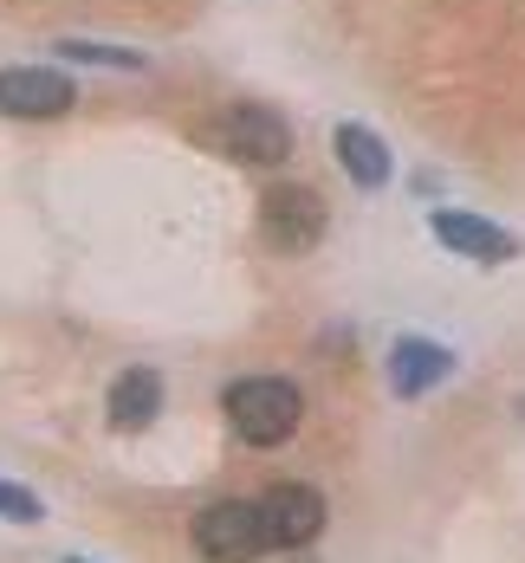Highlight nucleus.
Returning <instances> with one entry per match:
<instances>
[{
  "label": "nucleus",
  "mask_w": 525,
  "mask_h": 563,
  "mask_svg": "<svg viewBox=\"0 0 525 563\" xmlns=\"http://www.w3.org/2000/svg\"><path fill=\"white\" fill-rule=\"evenodd\" d=\"M221 408H228V428L247 448H280V441L298 434V421H305V395L286 376H240Z\"/></svg>",
  "instance_id": "1"
},
{
  "label": "nucleus",
  "mask_w": 525,
  "mask_h": 563,
  "mask_svg": "<svg viewBox=\"0 0 525 563\" xmlns=\"http://www.w3.org/2000/svg\"><path fill=\"white\" fill-rule=\"evenodd\" d=\"M325 195L318 188H305V181H280V188H266V201H260V233H266V246L273 253H311L318 240H325Z\"/></svg>",
  "instance_id": "2"
},
{
  "label": "nucleus",
  "mask_w": 525,
  "mask_h": 563,
  "mask_svg": "<svg viewBox=\"0 0 525 563\" xmlns=\"http://www.w3.org/2000/svg\"><path fill=\"white\" fill-rule=\"evenodd\" d=\"M188 544L208 563H253L266 551V525H260V506L247 499H221V506H201L195 525H188Z\"/></svg>",
  "instance_id": "3"
},
{
  "label": "nucleus",
  "mask_w": 525,
  "mask_h": 563,
  "mask_svg": "<svg viewBox=\"0 0 525 563\" xmlns=\"http://www.w3.org/2000/svg\"><path fill=\"white\" fill-rule=\"evenodd\" d=\"M260 506V525H266V551H305L318 531H325V493L318 486H266V499H253Z\"/></svg>",
  "instance_id": "4"
},
{
  "label": "nucleus",
  "mask_w": 525,
  "mask_h": 563,
  "mask_svg": "<svg viewBox=\"0 0 525 563\" xmlns=\"http://www.w3.org/2000/svg\"><path fill=\"white\" fill-rule=\"evenodd\" d=\"M215 136L233 163H286L292 156V123L273 104H228Z\"/></svg>",
  "instance_id": "5"
},
{
  "label": "nucleus",
  "mask_w": 525,
  "mask_h": 563,
  "mask_svg": "<svg viewBox=\"0 0 525 563\" xmlns=\"http://www.w3.org/2000/svg\"><path fill=\"white\" fill-rule=\"evenodd\" d=\"M72 104H78V91H72L65 71H46V65H13V71H0V117L46 123V117H65Z\"/></svg>",
  "instance_id": "6"
},
{
  "label": "nucleus",
  "mask_w": 525,
  "mask_h": 563,
  "mask_svg": "<svg viewBox=\"0 0 525 563\" xmlns=\"http://www.w3.org/2000/svg\"><path fill=\"white\" fill-rule=\"evenodd\" d=\"M455 376V350L448 343H428V338H403L396 350H390V389L403 395V401H415V395L441 389Z\"/></svg>",
  "instance_id": "7"
},
{
  "label": "nucleus",
  "mask_w": 525,
  "mask_h": 563,
  "mask_svg": "<svg viewBox=\"0 0 525 563\" xmlns=\"http://www.w3.org/2000/svg\"><path fill=\"white\" fill-rule=\"evenodd\" d=\"M435 240H441L448 253H461V260H486V266H500V260L519 253V240H513L506 227L480 221V214H461V208H441V214H435Z\"/></svg>",
  "instance_id": "8"
},
{
  "label": "nucleus",
  "mask_w": 525,
  "mask_h": 563,
  "mask_svg": "<svg viewBox=\"0 0 525 563\" xmlns=\"http://www.w3.org/2000/svg\"><path fill=\"white\" fill-rule=\"evenodd\" d=\"M105 415H111V428H123V434H136V428H150L156 415H163V376L156 369H123L111 383V395H105Z\"/></svg>",
  "instance_id": "9"
},
{
  "label": "nucleus",
  "mask_w": 525,
  "mask_h": 563,
  "mask_svg": "<svg viewBox=\"0 0 525 563\" xmlns=\"http://www.w3.org/2000/svg\"><path fill=\"white\" fill-rule=\"evenodd\" d=\"M331 150H338V163H344V175L357 181V188H383V181L396 175L390 143H383L376 130H363V123H344V130L331 136Z\"/></svg>",
  "instance_id": "10"
},
{
  "label": "nucleus",
  "mask_w": 525,
  "mask_h": 563,
  "mask_svg": "<svg viewBox=\"0 0 525 563\" xmlns=\"http://www.w3.org/2000/svg\"><path fill=\"white\" fill-rule=\"evenodd\" d=\"M58 53L85 58V65H123V71H143V65H150V58L130 53V46H91V40H58Z\"/></svg>",
  "instance_id": "11"
},
{
  "label": "nucleus",
  "mask_w": 525,
  "mask_h": 563,
  "mask_svg": "<svg viewBox=\"0 0 525 563\" xmlns=\"http://www.w3.org/2000/svg\"><path fill=\"white\" fill-rule=\"evenodd\" d=\"M0 518H13V525H40L46 506L26 493V486H13V479H0Z\"/></svg>",
  "instance_id": "12"
},
{
  "label": "nucleus",
  "mask_w": 525,
  "mask_h": 563,
  "mask_svg": "<svg viewBox=\"0 0 525 563\" xmlns=\"http://www.w3.org/2000/svg\"><path fill=\"white\" fill-rule=\"evenodd\" d=\"M65 563H85V558H65Z\"/></svg>",
  "instance_id": "13"
}]
</instances>
